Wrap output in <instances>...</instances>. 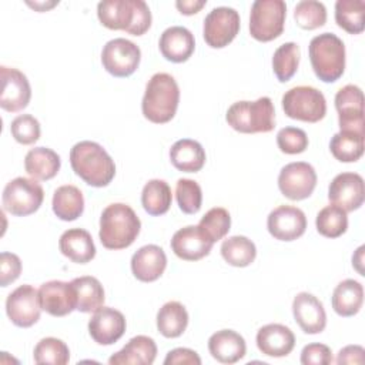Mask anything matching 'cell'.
Returning a JSON list of instances; mask_svg holds the SVG:
<instances>
[{"mask_svg":"<svg viewBox=\"0 0 365 365\" xmlns=\"http://www.w3.org/2000/svg\"><path fill=\"white\" fill-rule=\"evenodd\" d=\"M33 358L34 362L40 365H66L70 361V349L61 339L47 336L37 342L33 351Z\"/></svg>","mask_w":365,"mask_h":365,"instance_id":"obj_40","label":"cell"},{"mask_svg":"<svg viewBox=\"0 0 365 365\" xmlns=\"http://www.w3.org/2000/svg\"><path fill=\"white\" fill-rule=\"evenodd\" d=\"M71 285L76 292L77 311L90 314V312H96L98 308L103 307L106 299L104 288L96 277L84 275V277L74 278L71 281Z\"/></svg>","mask_w":365,"mask_h":365,"instance_id":"obj_31","label":"cell"},{"mask_svg":"<svg viewBox=\"0 0 365 365\" xmlns=\"http://www.w3.org/2000/svg\"><path fill=\"white\" fill-rule=\"evenodd\" d=\"M44 200L43 187L33 178L17 177L9 181L3 190V210L16 217L36 212Z\"/></svg>","mask_w":365,"mask_h":365,"instance_id":"obj_9","label":"cell"},{"mask_svg":"<svg viewBox=\"0 0 365 365\" xmlns=\"http://www.w3.org/2000/svg\"><path fill=\"white\" fill-rule=\"evenodd\" d=\"M198 227L212 242H217L222 240L230 231V227H231L230 212L222 207H214L208 210L205 215L200 220Z\"/></svg>","mask_w":365,"mask_h":365,"instance_id":"obj_42","label":"cell"},{"mask_svg":"<svg viewBox=\"0 0 365 365\" xmlns=\"http://www.w3.org/2000/svg\"><path fill=\"white\" fill-rule=\"evenodd\" d=\"M200 365L201 364V358L198 356V354L190 348H175L171 349L165 359H164V365Z\"/></svg>","mask_w":365,"mask_h":365,"instance_id":"obj_48","label":"cell"},{"mask_svg":"<svg viewBox=\"0 0 365 365\" xmlns=\"http://www.w3.org/2000/svg\"><path fill=\"white\" fill-rule=\"evenodd\" d=\"M335 21L349 34H359L365 29V1L338 0L335 3Z\"/></svg>","mask_w":365,"mask_h":365,"instance_id":"obj_35","label":"cell"},{"mask_svg":"<svg viewBox=\"0 0 365 365\" xmlns=\"http://www.w3.org/2000/svg\"><path fill=\"white\" fill-rule=\"evenodd\" d=\"M309 60L315 76L324 83L336 81L345 70V46L334 33L315 36L308 46Z\"/></svg>","mask_w":365,"mask_h":365,"instance_id":"obj_5","label":"cell"},{"mask_svg":"<svg viewBox=\"0 0 365 365\" xmlns=\"http://www.w3.org/2000/svg\"><path fill=\"white\" fill-rule=\"evenodd\" d=\"M365 351L361 345H346L344 346L336 356V364L338 365H345V364H364Z\"/></svg>","mask_w":365,"mask_h":365,"instance_id":"obj_49","label":"cell"},{"mask_svg":"<svg viewBox=\"0 0 365 365\" xmlns=\"http://www.w3.org/2000/svg\"><path fill=\"white\" fill-rule=\"evenodd\" d=\"M38 301L41 309L53 317H66L77 308L71 282L57 279L41 284L38 288Z\"/></svg>","mask_w":365,"mask_h":365,"instance_id":"obj_18","label":"cell"},{"mask_svg":"<svg viewBox=\"0 0 365 365\" xmlns=\"http://www.w3.org/2000/svg\"><path fill=\"white\" fill-rule=\"evenodd\" d=\"M295 322L305 334H319L325 329L327 314L322 302L309 292H299L292 301Z\"/></svg>","mask_w":365,"mask_h":365,"instance_id":"obj_21","label":"cell"},{"mask_svg":"<svg viewBox=\"0 0 365 365\" xmlns=\"http://www.w3.org/2000/svg\"><path fill=\"white\" fill-rule=\"evenodd\" d=\"M328 198L346 212L358 210L365 198L364 178L358 173H341L335 175L328 187Z\"/></svg>","mask_w":365,"mask_h":365,"instance_id":"obj_17","label":"cell"},{"mask_svg":"<svg viewBox=\"0 0 365 365\" xmlns=\"http://www.w3.org/2000/svg\"><path fill=\"white\" fill-rule=\"evenodd\" d=\"M6 312L9 319L20 328H29L40 319L38 291L29 284L17 287L6 299Z\"/></svg>","mask_w":365,"mask_h":365,"instance_id":"obj_13","label":"cell"},{"mask_svg":"<svg viewBox=\"0 0 365 365\" xmlns=\"http://www.w3.org/2000/svg\"><path fill=\"white\" fill-rule=\"evenodd\" d=\"M0 107L9 113H17L26 108L31 98L30 83L20 70L13 67H0Z\"/></svg>","mask_w":365,"mask_h":365,"instance_id":"obj_15","label":"cell"},{"mask_svg":"<svg viewBox=\"0 0 365 365\" xmlns=\"http://www.w3.org/2000/svg\"><path fill=\"white\" fill-rule=\"evenodd\" d=\"M167 267V255L164 250L155 244L138 248L131 257V271L141 282H153L158 279Z\"/></svg>","mask_w":365,"mask_h":365,"instance_id":"obj_22","label":"cell"},{"mask_svg":"<svg viewBox=\"0 0 365 365\" xmlns=\"http://www.w3.org/2000/svg\"><path fill=\"white\" fill-rule=\"evenodd\" d=\"M208 351L221 364H235L245 356V339L232 329H221L208 339Z\"/></svg>","mask_w":365,"mask_h":365,"instance_id":"obj_25","label":"cell"},{"mask_svg":"<svg viewBox=\"0 0 365 365\" xmlns=\"http://www.w3.org/2000/svg\"><path fill=\"white\" fill-rule=\"evenodd\" d=\"M341 131L364 134V94L355 84H346L335 94Z\"/></svg>","mask_w":365,"mask_h":365,"instance_id":"obj_14","label":"cell"},{"mask_svg":"<svg viewBox=\"0 0 365 365\" xmlns=\"http://www.w3.org/2000/svg\"><path fill=\"white\" fill-rule=\"evenodd\" d=\"M214 242L201 231L198 225H187L174 232L171 250L184 261H198L207 257Z\"/></svg>","mask_w":365,"mask_h":365,"instance_id":"obj_20","label":"cell"},{"mask_svg":"<svg viewBox=\"0 0 365 365\" xmlns=\"http://www.w3.org/2000/svg\"><path fill=\"white\" fill-rule=\"evenodd\" d=\"M125 318L123 312L110 307H101L88 321L90 336L98 345H111L125 332Z\"/></svg>","mask_w":365,"mask_h":365,"instance_id":"obj_19","label":"cell"},{"mask_svg":"<svg viewBox=\"0 0 365 365\" xmlns=\"http://www.w3.org/2000/svg\"><path fill=\"white\" fill-rule=\"evenodd\" d=\"M301 57L299 46L294 41H288L281 44L272 56V68L277 78L281 83H285L292 78V76L298 70Z\"/></svg>","mask_w":365,"mask_h":365,"instance_id":"obj_38","label":"cell"},{"mask_svg":"<svg viewBox=\"0 0 365 365\" xmlns=\"http://www.w3.org/2000/svg\"><path fill=\"white\" fill-rule=\"evenodd\" d=\"M332 362V351L325 344H308L301 351L302 365H328Z\"/></svg>","mask_w":365,"mask_h":365,"instance_id":"obj_46","label":"cell"},{"mask_svg":"<svg viewBox=\"0 0 365 365\" xmlns=\"http://www.w3.org/2000/svg\"><path fill=\"white\" fill-rule=\"evenodd\" d=\"M207 4L205 0H177L175 7L180 10L181 14L191 16L198 13Z\"/></svg>","mask_w":365,"mask_h":365,"instance_id":"obj_50","label":"cell"},{"mask_svg":"<svg viewBox=\"0 0 365 365\" xmlns=\"http://www.w3.org/2000/svg\"><path fill=\"white\" fill-rule=\"evenodd\" d=\"M100 23L110 30L143 36L151 26V11L143 0H103L97 4Z\"/></svg>","mask_w":365,"mask_h":365,"instance_id":"obj_2","label":"cell"},{"mask_svg":"<svg viewBox=\"0 0 365 365\" xmlns=\"http://www.w3.org/2000/svg\"><path fill=\"white\" fill-rule=\"evenodd\" d=\"M157 356V345L147 335L131 338L123 349L113 354L108 359L110 365H151Z\"/></svg>","mask_w":365,"mask_h":365,"instance_id":"obj_26","label":"cell"},{"mask_svg":"<svg viewBox=\"0 0 365 365\" xmlns=\"http://www.w3.org/2000/svg\"><path fill=\"white\" fill-rule=\"evenodd\" d=\"M40 123L31 114H20L10 124L14 140L23 145L34 144L40 138Z\"/></svg>","mask_w":365,"mask_h":365,"instance_id":"obj_44","label":"cell"},{"mask_svg":"<svg viewBox=\"0 0 365 365\" xmlns=\"http://www.w3.org/2000/svg\"><path fill=\"white\" fill-rule=\"evenodd\" d=\"M317 187V173L305 161H295L284 165L278 175V188L284 197L299 201L308 198Z\"/></svg>","mask_w":365,"mask_h":365,"instance_id":"obj_12","label":"cell"},{"mask_svg":"<svg viewBox=\"0 0 365 365\" xmlns=\"http://www.w3.org/2000/svg\"><path fill=\"white\" fill-rule=\"evenodd\" d=\"M58 1H53L51 4H44V3H27L29 6H31V7H34V9H37L38 11H44V10H47V9H50V7H53V6H56Z\"/></svg>","mask_w":365,"mask_h":365,"instance_id":"obj_51","label":"cell"},{"mask_svg":"<svg viewBox=\"0 0 365 365\" xmlns=\"http://www.w3.org/2000/svg\"><path fill=\"white\" fill-rule=\"evenodd\" d=\"M332 308L341 317H352L359 312L364 302V287L355 279L341 281L332 292Z\"/></svg>","mask_w":365,"mask_h":365,"instance_id":"obj_30","label":"cell"},{"mask_svg":"<svg viewBox=\"0 0 365 365\" xmlns=\"http://www.w3.org/2000/svg\"><path fill=\"white\" fill-rule=\"evenodd\" d=\"M297 24L304 30H315L327 21V9L324 3L317 0H301L294 10Z\"/></svg>","mask_w":365,"mask_h":365,"instance_id":"obj_41","label":"cell"},{"mask_svg":"<svg viewBox=\"0 0 365 365\" xmlns=\"http://www.w3.org/2000/svg\"><path fill=\"white\" fill-rule=\"evenodd\" d=\"M171 164L184 173H197L205 164V151L202 145L191 138H181L170 148Z\"/></svg>","mask_w":365,"mask_h":365,"instance_id":"obj_29","label":"cell"},{"mask_svg":"<svg viewBox=\"0 0 365 365\" xmlns=\"http://www.w3.org/2000/svg\"><path fill=\"white\" fill-rule=\"evenodd\" d=\"M277 145L285 154H299L308 147V135L298 127H284L277 134Z\"/></svg>","mask_w":365,"mask_h":365,"instance_id":"obj_45","label":"cell"},{"mask_svg":"<svg viewBox=\"0 0 365 365\" xmlns=\"http://www.w3.org/2000/svg\"><path fill=\"white\" fill-rule=\"evenodd\" d=\"M173 194L170 185L164 180H150L143 187L141 204L150 215H163L170 210Z\"/></svg>","mask_w":365,"mask_h":365,"instance_id":"obj_34","label":"cell"},{"mask_svg":"<svg viewBox=\"0 0 365 365\" xmlns=\"http://www.w3.org/2000/svg\"><path fill=\"white\" fill-rule=\"evenodd\" d=\"M140 228L141 221L130 205L113 202L101 212L98 237L107 250H123L135 241Z\"/></svg>","mask_w":365,"mask_h":365,"instance_id":"obj_3","label":"cell"},{"mask_svg":"<svg viewBox=\"0 0 365 365\" xmlns=\"http://www.w3.org/2000/svg\"><path fill=\"white\" fill-rule=\"evenodd\" d=\"M225 120L238 133H269L275 127L272 100L264 96L255 101H235L228 107Z\"/></svg>","mask_w":365,"mask_h":365,"instance_id":"obj_6","label":"cell"},{"mask_svg":"<svg viewBox=\"0 0 365 365\" xmlns=\"http://www.w3.org/2000/svg\"><path fill=\"white\" fill-rule=\"evenodd\" d=\"M21 272V261L13 252L0 254V285L7 287L14 282Z\"/></svg>","mask_w":365,"mask_h":365,"instance_id":"obj_47","label":"cell"},{"mask_svg":"<svg viewBox=\"0 0 365 365\" xmlns=\"http://www.w3.org/2000/svg\"><path fill=\"white\" fill-rule=\"evenodd\" d=\"M269 234L279 241H294L307 230V217L302 210L294 205H279L267 218Z\"/></svg>","mask_w":365,"mask_h":365,"instance_id":"obj_16","label":"cell"},{"mask_svg":"<svg viewBox=\"0 0 365 365\" xmlns=\"http://www.w3.org/2000/svg\"><path fill=\"white\" fill-rule=\"evenodd\" d=\"M158 46L165 60L184 63L194 53L195 40L188 29L182 26H171L163 31Z\"/></svg>","mask_w":365,"mask_h":365,"instance_id":"obj_24","label":"cell"},{"mask_svg":"<svg viewBox=\"0 0 365 365\" xmlns=\"http://www.w3.org/2000/svg\"><path fill=\"white\" fill-rule=\"evenodd\" d=\"M175 198L182 212H198L202 204V191L200 184L190 178H180L175 185Z\"/></svg>","mask_w":365,"mask_h":365,"instance_id":"obj_43","label":"cell"},{"mask_svg":"<svg viewBox=\"0 0 365 365\" xmlns=\"http://www.w3.org/2000/svg\"><path fill=\"white\" fill-rule=\"evenodd\" d=\"M58 248L64 257L77 264H86L96 257V245L88 231L70 228L58 240Z\"/></svg>","mask_w":365,"mask_h":365,"instance_id":"obj_27","label":"cell"},{"mask_svg":"<svg viewBox=\"0 0 365 365\" xmlns=\"http://www.w3.org/2000/svg\"><path fill=\"white\" fill-rule=\"evenodd\" d=\"M240 14L232 7H214L204 19L202 36L212 48L228 46L240 31Z\"/></svg>","mask_w":365,"mask_h":365,"instance_id":"obj_10","label":"cell"},{"mask_svg":"<svg viewBox=\"0 0 365 365\" xmlns=\"http://www.w3.org/2000/svg\"><path fill=\"white\" fill-rule=\"evenodd\" d=\"M222 258L232 267H248L257 257L255 244L244 235H232L221 244Z\"/></svg>","mask_w":365,"mask_h":365,"instance_id":"obj_36","label":"cell"},{"mask_svg":"<svg viewBox=\"0 0 365 365\" xmlns=\"http://www.w3.org/2000/svg\"><path fill=\"white\" fill-rule=\"evenodd\" d=\"M53 211L63 221H74L84 211V197L80 188L71 184L58 187L53 194Z\"/></svg>","mask_w":365,"mask_h":365,"instance_id":"obj_33","label":"cell"},{"mask_svg":"<svg viewBox=\"0 0 365 365\" xmlns=\"http://www.w3.org/2000/svg\"><path fill=\"white\" fill-rule=\"evenodd\" d=\"M60 165V155L47 147H34L24 157V170L34 180H51L57 175Z\"/></svg>","mask_w":365,"mask_h":365,"instance_id":"obj_28","label":"cell"},{"mask_svg":"<svg viewBox=\"0 0 365 365\" xmlns=\"http://www.w3.org/2000/svg\"><path fill=\"white\" fill-rule=\"evenodd\" d=\"M257 346L267 356H287L295 346V335L282 324H267L257 332Z\"/></svg>","mask_w":365,"mask_h":365,"instance_id":"obj_23","label":"cell"},{"mask_svg":"<svg viewBox=\"0 0 365 365\" xmlns=\"http://www.w3.org/2000/svg\"><path fill=\"white\" fill-rule=\"evenodd\" d=\"M287 4L282 0H255L250 14V34L258 41H271L284 31Z\"/></svg>","mask_w":365,"mask_h":365,"instance_id":"obj_8","label":"cell"},{"mask_svg":"<svg viewBox=\"0 0 365 365\" xmlns=\"http://www.w3.org/2000/svg\"><path fill=\"white\" fill-rule=\"evenodd\" d=\"M141 50L131 40L117 37L107 41L101 51V63L114 77H128L140 66Z\"/></svg>","mask_w":365,"mask_h":365,"instance_id":"obj_11","label":"cell"},{"mask_svg":"<svg viewBox=\"0 0 365 365\" xmlns=\"http://www.w3.org/2000/svg\"><path fill=\"white\" fill-rule=\"evenodd\" d=\"M188 325V312L178 301L165 302L157 312V329L165 338H177Z\"/></svg>","mask_w":365,"mask_h":365,"instance_id":"obj_32","label":"cell"},{"mask_svg":"<svg viewBox=\"0 0 365 365\" xmlns=\"http://www.w3.org/2000/svg\"><path fill=\"white\" fill-rule=\"evenodd\" d=\"M315 225L321 235L327 238H338L348 228L346 211L335 204H329L317 214Z\"/></svg>","mask_w":365,"mask_h":365,"instance_id":"obj_39","label":"cell"},{"mask_svg":"<svg viewBox=\"0 0 365 365\" xmlns=\"http://www.w3.org/2000/svg\"><path fill=\"white\" fill-rule=\"evenodd\" d=\"M282 110L294 120L317 123L327 114V100L324 94L311 86H297L282 96Z\"/></svg>","mask_w":365,"mask_h":365,"instance_id":"obj_7","label":"cell"},{"mask_svg":"<svg viewBox=\"0 0 365 365\" xmlns=\"http://www.w3.org/2000/svg\"><path fill=\"white\" fill-rule=\"evenodd\" d=\"M180 103V88L175 78L168 73H155L145 84L141 101L144 117L155 124L173 120Z\"/></svg>","mask_w":365,"mask_h":365,"instance_id":"obj_4","label":"cell"},{"mask_svg":"<svg viewBox=\"0 0 365 365\" xmlns=\"http://www.w3.org/2000/svg\"><path fill=\"white\" fill-rule=\"evenodd\" d=\"M329 150L338 161L355 163L364 154V134L339 131L331 138Z\"/></svg>","mask_w":365,"mask_h":365,"instance_id":"obj_37","label":"cell"},{"mask_svg":"<svg viewBox=\"0 0 365 365\" xmlns=\"http://www.w3.org/2000/svg\"><path fill=\"white\" fill-rule=\"evenodd\" d=\"M73 171L91 187H106L115 175L114 160L94 141H80L70 150Z\"/></svg>","mask_w":365,"mask_h":365,"instance_id":"obj_1","label":"cell"}]
</instances>
